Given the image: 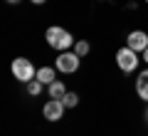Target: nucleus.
<instances>
[{"label": "nucleus", "mask_w": 148, "mask_h": 136, "mask_svg": "<svg viewBox=\"0 0 148 136\" xmlns=\"http://www.w3.org/2000/svg\"><path fill=\"white\" fill-rule=\"evenodd\" d=\"M45 40H47V45L52 50H57V52H67V50H74V35L69 30H64V27L59 25H52L45 30Z\"/></svg>", "instance_id": "obj_1"}, {"label": "nucleus", "mask_w": 148, "mask_h": 136, "mask_svg": "<svg viewBox=\"0 0 148 136\" xmlns=\"http://www.w3.org/2000/svg\"><path fill=\"white\" fill-rule=\"evenodd\" d=\"M10 72H12V77H15V82H20V84H27V82H32V79L37 77L35 64L27 57H15L12 64H10Z\"/></svg>", "instance_id": "obj_2"}, {"label": "nucleus", "mask_w": 148, "mask_h": 136, "mask_svg": "<svg viewBox=\"0 0 148 136\" xmlns=\"http://www.w3.org/2000/svg\"><path fill=\"white\" fill-rule=\"evenodd\" d=\"M138 62H141L138 52H136V50H131L128 45H126V47H121V50H116V67L121 69L123 74H133L138 69Z\"/></svg>", "instance_id": "obj_3"}, {"label": "nucleus", "mask_w": 148, "mask_h": 136, "mask_svg": "<svg viewBox=\"0 0 148 136\" xmlns=\"http://www.w3.org/2000/svg\"><path fill=\"white\" fill-rule=\"evenodd\" d=\"M82 64V57L74 50H67V52H59L57 59H54V67H57L59 74H74L77 69H79Z\"/></svg>", "instance_id": "obj_4"}, {"label": "nucleus", "mask_w": 148, "mask_h": 136, "mask_svg": "<svg viewBox=\"0 0 148 136\" xmlns=\"http://www.w3.org/2000/svg\"><path fill=\"white\" fill-rule=\"evenodd\" d=\"M64 109H67V106L62 104V99H49V101H45V106H42V116L47 121H62L64 119Z\"/></svg>", "instance_id": "obj_5"}, {"label": "nucleus", "mask_w": 148, "mask_h": 136, "mask_svg": "<svg viewBox=\"0 0 148 136\" xmlns=\"http://www.w3.org/2000/svg\"><path fill=\"white\" fill-rule=\"evenodd\" d=\"M126 45H128L131 50H136V52H143V50L148 47V32H143V30H133V32H128Z\"/></svg>", "instance_id": "obj_6"}, {"label": "nucleus", "mask_w": 148, "mask_h": 136, "mask_svg": "<svg viewBox=\"0 0 148 136\" xmlns=\"http://www.w3.org/2000/svg\"><path fill=\"white\" fill-rule=\"evenodd\" d=\"M136 94H138V99H143L148 104V67L143 72H138V77H136Z\"/></svg>", "instance_id": "obj_7"}, {"label": "nucleus", "mask_w": 148, "mask_h": 136, "mask_svg": "<svg viewBox=\"0 0 148 136\" xmlns=\"http://www.w3.org/2000/svg\"><path fill=\"white\" fill-rule=\"evenodd\" d=\"M35 79H40L45 87H49L52 82H57V67H40Z\"/></svg>", "instance_id": "obj_8"}, {"label": "nucleus", "mask_w": 148, "mask_h": 136, "mask_svg": "<svg viewBox=\"0 0 148 136\" xmlns=\"http://www.w3.org/2000/svg\"><path fill=\"white\" fill-rule=\"evenodd\" d=\"M67 92H69V89L64 87V82H62V79H57V82H52V84L47 87V94H49V99H62V97L67 94Z\"/></svg>", "instance_id": "obj_9"}, {"label": "nucleus", "mask_w": 148, "mask_h": 136, "mask_svg": "<svg viewBox=\"0 0 148 136\" xmlns=\"http://www.w3.org/2000/svg\"><path fill=\"white\" fill-rule=\"evenodd\" d=\"M25 87H27V94H30V97H40V94H42V89H45V84L40 82V79H32V82H27Z\"/></svg>", "instance_id": "obj_10"}, {"label": "nucleus", "mask_w": 148, "mask_h": 136, "mask_svg": "<svg viewBox=\"0 0 148 136\" xmlns=\"http://www.w3.org/2000/svg\"><path fill=\"white\" fill-rule=\"evenodd\" d=\"M62 104L67 106V109H74V106L79 104V94H77V92H67V94L62 97Z\"/></svg>", "instance_id": "obj_11"}, {"label": "nucleus", "mask_w": 148, "mask_h": 136, "mask_svg": "<svg viewBox=\"0 0 148 136\" xmlns=\"http://www.w3.org/2000/svg\"><path fill=\"white\" fill-rule=\"evenodd\" d=\"M89 42H86V40H77V42H74V52H77V55H79V57H86V55H89Z\"/></svg>", "instance_id": "obj_12"}, {"label": "nucleus", "mask_w": 148, "mask_h": 136, "mask_svg": "<svg viewBox=\"0 0 148 136\" xmlns=\"http://www.w3.org/2000/svg\"><path fill=\"white\" fill-rule=\"evenodd\" d=\"M32 5H45V3H47V0H30Z\"/></svg>", "instance_id": "obj_13"}, {"label": "nucleus", "mask_w": 148, "mask_h": 136, "mask_svg": "<svg viewBox=\"0 0 148 136\" xmlns=\"http://www.w3.org/2000/svg\"><path fill=\"white\" fill-rule=\"evenodd\" d=\"M141 55H143V62H146V64H148V47H146V50H143V52H141Z\"/></svg>", "instance_id": "obj_14"}, {"label": "nucleus", "mask_w": 148, "mask_h": 136, "mask_svg": "<svg viewBox=\"0 0 148 136\" xmlns=\"http://www.w3.org/2000/svg\"><path fill=\"white\" fill-rule=\"evenodd\" d=\"M143 119H146V124H148V104H146V111H143Z\"/></svg>", "instance_id": "obj_15"}, {"label": "nucleus", "mask_w": 148, "mask_h": 136, "mask_svg": "<svg viewBox=\"0 0 148 136\" xmlns=\"http://www.w3.org/2000/svg\"><path fill=\"white\" fill-rule=\"evenodd\" d=\"M5 3H10V5H17V3H20V0H5Z\"/></svg>", "instance_id": "obj_16"}, {"label": "nucleus", "mask_w": 148, "mask_h": 136, "mask_svg": "<svg viewBox=\"0 0 148 136\" xmlns=\"http://www.w3.org/2000/svg\"><path fill=\"white\" fill-rule=\"evenodd\" d=\"M146 3H148V0H146Z\"/></svg>", "instance_id": "obj_17"}]
</instances>
